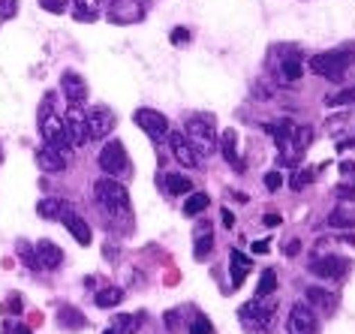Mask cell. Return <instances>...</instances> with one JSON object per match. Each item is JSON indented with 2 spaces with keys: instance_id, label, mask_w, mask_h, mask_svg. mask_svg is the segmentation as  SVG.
<instances>
[{
  "instance_id": "obj_1",
  "label": "cell",
  "mask_w": 355,
  "mask_h": 334,
  "mask_svg": "<svg viewBox=\"0 0 355 334\" xmlns=\"http://www.w3.org/2000/svg\"><path fill=\"white\" fill-rule=\"evenodd\" d=\"M355 58V46H340L334 51H322V55H313L310 58V69H313L316 76L328 78V82H340L346 76V69H349Z\"/></svg>"
},
{
  "instance_id": "obj_2",
  "label": "cell",
  "mask_w": 355,
  "mask_h": 334,
  "mask_svg": "<svg viewBox=\"0 0 355 334\" xmlns=\"http://www.w3.org/2000/svg\"><path fill=\"white\" fill-rule=\"evenodd\" d=\"M94 193H96V202H100V208L105 214L123 217L130 211V193L118 178H109V175H105V178H100L94 184Z\"/></svg>"
},
{
  "instance_id": "obj_3",
  "label": "cell",
  "mask_w": 355,
  "mask_h": 334,
  "mask_svg": "<svg viewBox=\"0 0 355 334\" xmlns=\"http://www.w3.org/2000/svg\"><path fill=\"white\" fill-rule=\"evenodd\" d=\"M184 136H187V142L193 151L199 154H217V124L211 115H193L187 121V127H184Z\"/></svg>"
},
{
  "instance_id": "obj_4",
  "label": "cell",
  "mask_w": 355,
  "mask_h": 334,
  "mask_svg": "<svg viewBox=\"0 0 355 334\" xmlns=\"http://www.w3.org/2000/svg\"><path fill=\"white\" fill-rule=\"evenodd\" d=\"M238 319H241V325L250 334H265L268 331V325L274 322V304H268L265 298H253V301L241 304Z\"/></svg>"
},
{
  "instance_id": "obj_5",
  "label": "cell",
  "mask_w": 355,
  "mask_h": 334,
  "mask_svg": "<svg viewBox=\"0 0 355 334\" xmlns=\"http://www.w3.org/2000/svg\"><path fill=\"white\" fill-rule=\"evenodd\" d=\"M40 133L46 139V145L58 148V151H64V145H69L64 118H58L55 112H51V94L46 96V103H42V109H40Z\"/></svg>"
},
{
  "instance_id": "obj_6",
  "label": "cell",
  "mask_w": 355,
  "mask_h": 334,
  "mask_svg": "<svg viewBox=\"0 0 355 334\" xmlns=\"http://www.w3.org/2000/svg\"><path fill=\"white\" fill-rule=\"evenodd\" d=\"M100 169L109 175V178H127V175H130L127 148H123L121 142H109L100 151Z\"/></svg>"
},
{
  "instance_id": "obj_7",
  "label": "cell",
  "mask_w": 355,
  "mask_h": 334,
  "mask_svg": "<svg viewBox=\"0 0 355 334\" xmlns=\"http://www.w3.org/2000/svg\"><path fill=\"white\" fill-rule=\"evenodd\" d=\"M349 268H352V259H346V256H334V253H328V256H313V259H310V274L325 277V280H337V277H343Z\"/></svg>"
},
{
  "instance_id": "obj_8",
  "label": "cell",
  "mask_w": 355,
  "mask_h": 334,
  "mask_svg": "<svg viewBox=\"0 0 355 334\" xmlns=\"http://www.w3.org/2000/svg\"><path fill=\"white\" fill-rule=\"evenodd\" d=\"M64 127H67V139H69V145L73 148H85L87 145V139H91V133H87V115L78 109V105H69Z\"/></svg>"
},
{
  "instance_id": "obj_9",
  "label": "cell",
  "mask_w": 355,
  "mask_h": 334,
  "mask_svg": "<svg viewBox=\"0 0 355 334\" xmlns=\"http://www.w3.org/2000/svg\"><path fill=\"white\" fill-rule=\"evenodd\" d=\"M286 328H289V334H316V313H313V304L298 301L295 307H292Z\"/></svg>"
},
{
  "instance_id": "obj_10",
  "label": "cell",
  "mask_w": 355,
  "mask_h": 334,
  "mask_svg": "<svg viewBox=\"0 0 355 334\" xmlns=\"http://www.w3.org/2000/svg\"><path fill=\"white\" fill-rule=\"evenodd\" d=\"M132 121H136V127H141L148 136H154V139L168 133V121H166L163 112H157V109H136L132 112Z\"/></svg>"
},
{
  "instance_id": "obj_11",
  "label": "cell",
  "mask_w": 355,
  "mask_h": 334,
  "mask_svg": "<svg viewBox=\"0 0 355 334\" xmlns=\"http://www.w3.org/2000/svg\"><path fill=\"white\" fill-rule=\"evenodd\" d=\"M114 112L105 109V105H94L91 112H87V133H91L94 139H105L114 130Z\"/></svg>"
},
{
  "instance_id": "obj_12",
  "label": "cell",
  "mask_w": 355,
  "mask_h": 334,
  "mask_svg": "<svg viewBox=\"0 0 355 334\" xmlns=\"http://www.w3.org/2000/svg\"><path fill=\"white\" fill-rule=\"evenodd\" d=\"M310 142H313V130L295 124V127H292V133H289V139L280 145L283 160H295V157H301L310 148Z\"/></svg>"
},
{
  "instance_id": "obj_13",
  "label": "cell",
  "mask_w": 355,
  "mask_h": 334,
  "mask_svg": "<svg viewBox=\"0 0 355 334\" xmlns=\"http://www.w3.org/2000/svg\"><path fill=\"white\" fill-rule=\"evenodd\" d=\"M60 91H64L69 105H82L87 100V82L82 78V73H76V69H67V73L60 76Z\"/></svg>"
},
{
  "instance_id": "obj_14",
  "label": "cell",
  "mask_w": 355,
  "mask_h": 334,
  "mask_svg": "<svg viewBox=\"0 0 355 334\" xmlns=\"http://www.w3.org/2000/svg\"><path fill=\"white\" fill-rule=\"evenodd\" d=\"M33 259H37V268H46V271H55L64 265V250L58 247L55 241H37V247H33Z\"/></svg>"
},
{
  "instance_id": "obj_15",
  "label": "cell",
  "mask_w": 355,
  "mask_h": 334,
  "mask_svg": "<svg viewBox=\"0 0 355 334\" xmlns=\"http://www.w3.org/2000/svg\"><path fill=\"white\" fill-rule=\"evenodd\" d=\"M145 10H141L139 0H118L114 6H109V21L112 24H136Z\"/></svg>"
},
{
  "instance_id": "obj_16",
  "label": "cell",
  "mask_w": 355,
  "mask_h": 334,
  "mask_svg": "<svg viewBox=\"0 0 355 334\" xmlns=\"http://www.w3.org/2000/svg\"><path fill=\"white\" fill-rule=\"evenodd\" d=\"M168 148H172L175 160L181 166H187V169H196V166H199V154L190 148V142H187V136H184V133H172V136H168Z\"/></svg>"
},
{
  "instance_id": "obj_17",
  "label": "cell",
  "mask_w": 355,
  "mask_h": 334,
  "mask_svg": "<svg viewBox=\"0 0 355 334\" xmlns=\"http://www.w3.org/2000/svg\"><path fill=\"white\" fill-rule=\"evenodd\" d=\"M37 166L42 172H51V175H58V172H64L67 169V154L64 151H58V148H40V154H37Z\"/></svg>"
},
{
  "instance_id": "obj_18",
  "label": "cell",
  "mask_w": 355,
  "mask_h": 334,
  "mask_svg": "<svg viewBox=\"0 0 355 334\" xmlns=\"http://www.w3.org/2000/svg\"><path fill=\"white\" fill-rule=\"evenodd\" d=\"M217 148L223 151L226 163L232 166V169L244 172V163H241V157H238V136H235V130H223V136H220V145Z\"/></svg>"
},
{
  "instance_id": "obj_19",
  "label": "cell",
  "mask_w": 355,
  "mask_h": 334,
  "mask_svg": "<svg viewBox=\"0 0 355 334\" xmlns=\"http://www.w3.org/2000/svg\"><path fill=\"white\" fill-rule=\"evenodd\" d=\"M60 220H64V226H67L69 232H73V238H76L78 244H91V226H87L78 214H73V211H64V214H60Z\"/></svg>"
},
{
  "instance_id": "obj_20",
  "label": "cell",
  "mask_w": 355,
  "mask_h": 334,
  "mask_svg": "<svg viewBox=\"0 0 355 334\" xmlns=\"http://www.w3.org/2000/svg\"><path fill=\"white\" fill-rule=\"evenodd\" d=\"M337 292H331V289H322V286H310L307 289V304H316V307H322V310H334L337 307Z\"/></svg>"
},
{
  "instance_id": "obj_21",
  "label": "cell",
  "mask_w": 355,
  "mask_h": 334,
  "mask_svg": "<svg viewBox=\"0 0 355 334\" xmlns=\"http://www.w3.org/2000/svg\"><path fill=\"white\" fill-rule=\"evenodd\" d=\"M141 328V313H118L112 319L114 334H136Z\"/></svg>"
},
{
  "instance_id": "obj_22",
  "label": "cell",
  "mask_w": 355,
  "mask_h": 334,
  "mask_svg": "<svg viewBox=\"0 0 355 334\" xmlns=\"http://www.w3.org/2000/svg\"><path fill=\"white\" fill-rule=\"evenodd\" d=\"M229 271H232V286H241L244 277H247V271H250V259H247L244 253L232 250V253H229Z\"/></svg>"
},
{
  "instance_id": "obj_23",
  "label": "cell",
  "mask_w": 355,
  "mask_h": 334,
  "mask_svg": "<svg viewBox=\"0 0 355 334\" xmlns=\"http://www.w3.org/2000/svg\"><path fill=\"white\" fill-rule=\"evenodd\" d=\"M73 15L78 21H96V15H100V0H73Z\"/></svg>"
},
{
  "instance_id": "obj_24",
  "label": "cell",
  "mask_w": 355,
  "mask_h": 334,
  "mask_svg": "<svg viewBox=\"0 0 355 334\" xmlns=\"http://www.w3.org/2000/svg\"><path fill=\"white\" fill-rule=\"evenodd\" d=\"M301 73H304V67H301L298 55H289V58L280 60V78H283V82H298Z\"/></svg>"
},
{
  "instance_id": "obj_25",
  "label": "cell",
  "mask_w": 355,
  "mask_h": 334,
  "mask_svg": "<svg viewBox=\"0 0 355 334\" xmlns=\"http://www.w3.org/2000/svg\"><path fill=\"white\" fill-rule=\"evenodd\" d=\"M328 223L337 226V229H349V226H355V208L352 205H337L331 211V217H328Z\"/></svg>"
},
{
  "instance_id": "obj_26",
  "label": "cell",
  "mask_w": 355,
  "mask_h": 334,
  "mask_svg": "<svg viewBox=\"0 0 355 334\" xmlns=\"http://www.w3.org/2000/svg\"><path fill=\"white\" fill-rule=\"evenodd\" d=\"M166 190L172 193V196H184V193L193 190V184H190V178H184V175L168 172V175H166Z\"/></svg>"
},
{
  "instance_id": "obj_27",
  "label": "cell",
  "mask_w": 355,
  "mask_h": 334,
  "mask_svg": "<svg viewBox=\"0 0 355 334\" xmlns=\"http://www.w3.org/2000/svg\"><path fill=\"white\" fill-rule=\"evenodd\" d=\"M274 289H277V274H274L271 268H265L262 277H259V283H256V298H271Z\"/></svg>"
},
{
  "instance_id": "obj_28",
  "label": "cell",
  "mask_w": 355,
  "mask_h": 334,
  "mask_svg": "<svg viewBox=\"0 0 355 334\" xmlns=\"http://www.w3.org/2000/svg\"><path fill=\"white\" fill-rule=\"evenodd\" d=\"M205 208H208V193H190V196L184 199V214L187 217H196Z\"/></svg>"
},
{
  "instance_id": "obj_29",
  "label": "cell",
  "mask_w": 355,
  "mask_h": 334,
  "mask_svg": "<svg viewBox=\"0 0 355 334\" xmlns=\"http://www.w3.org/2000/svg\"><path fill=\"white\" fill-rule=\"evenodd\" d=\"M58 322H60V328H85V316L76 307H60Z\"/></svg>"
},
{
  "instance_id": "obj_30",
  "label": "cell",
  "mask_w": 355,
  "mask_h": 334,
  "mask_svg": "<svg viewBox=\"0 0 355 334\" xmlns=\"http://www.w3.org/2000/svg\"><path fill=\"white\" fill-rule=\"evenodd\" d=\"M123 301V292L118 286H112V289H100L96 292V307H103V310H109V307H118Z\"/></svg>"
},
{
  "instance_id": "obj_31",
  "label": "cell",
  "mask_w": 355,
  "mask_h": 334,
  "mask_svg": "<svg viewBox=\"0 0 355 334\" xmlns=\"http://www.w3.org/2000/svg\"><path fill=\"white\" fill-rule=\"evenodd\" d=\"M37 211H40V217H46V220H60V214L67 211V205L60 199H42L37 205Z\"/></svg>"
},
{
  "instance_id": "obj_32",
  "label": "cell",
  "mask_w": 355,
  "mask_h": 334,
  "mask_svg": "<svg viewBox=\"0 0 355 334\" xmlns=\"http://www.w3.org/2000/svg\"><path fill=\"white\" fill-rule=\"evenodd\" d=\"M292 127H295V124H292V121H280V124H265V133H271V136H274V142L283 145V142H286V139H289Z\"/></svg>"
},
{
  "instance_id": "obj_33",
  "label": "cell",
  "mask_w": 355,
  "mask_h": 334,
  "mask_svg": "<svg viewBox=\"0 0 355 334\" xmlns=\"http://www.w3.org/2000/svg\"><path fill=\"white\" fill-rule=\"evenodd\" d=\"M352 103H355V87H343L340 94L325 96V105H328V109H334V105H352Z\"/></svg>"
},
{
  "instance_id": "obj_34",
  "label": "cell",
  "mask_w": 355,
  "mask_h": 334,
  "mask_svg": "<svg viewBox=\"0 0 355 334\" xmlns=\"http://www.w3.org/2000/svg\"><path fill=\"white\" fill-rule=\"evenodd\" d=\"M211 247H214V241H211V229H202L196 235V259H205L211 253Z\"/></svg>"
},
{
  "instance_id": "obj_35",
  "label": "cell",
  "mask_w": 355,
  "mask_h": 334,
  "mask_svg": "<svg viewBox=\"0 0 355 334\" xmlns=\"http://www.w3.org/2000/svg\"><path fill=\"white\" fill-rule=\"evenodd\" d=\"M69 3H73V0H40V6H42V10H46V12H55V15L64 12Z\"/></svg>"
},
{
  "instance_id": "obj_36",
  "label": "cell",
  "mask_w": 355,
  "mask_h": 334,
  "mask_svg": "<svg viewBox=\"0 0 355 334\" xmlns=\"http://www.w3.org/2000/svg\"><path fill=\"white\" fill-rule=\"evenodd\" d=\"M15 12H19V0H0V21L12 19Z\"/></svg>"
},
{
  "instance_id": "obj_37",
  "label": "cell",
  "mask_w": 355,
  "mask_h": 334,
  "mask_svg": "<svg viewBox=\"0 0 355 334\" xmlns=\"http://www.w3.org/2000/svg\"><path fill=\"white\" fill-rule=\"evenodd\" d=\"M190 334H211V322L205 319V316H196L190 325Z\"/></svg>"
},
{
  "instance_id": "obj_38",
  "label": "cell",
  "mask_w": 355,
  "mask_h": 334,
  "mask_svg": "<svg viewBox=\"0 0 355 334\" xmlns=\"http://www.w3.org/2000/svg\"><path fill=\"white\" fill-rule=\"evenodd\" d=\"M265 187H268V190H280L283 187V175L280 172H268V175H265Z\"/></svg>"
},
{
  "instance_id": "obj_39",
  "label": "cell",
  "mask_w": 355,
  "mask_h": 334,
  "mask_svg": "<svg viewBox=\"0 0 355 334\" xmlns=\"http://www.w3.org/2000/svg\"><path fill=\"white\" fill-rule=\"evenodd\" d=\"M307 181H313V172H298L292 184H295V187H301V184H307Z\"/></svg>"
},
{
  "instance_id": "obj_40",
  "label": "cell",
  "mask_w": 355,
  "mask_h": 334,
  "mask_svg": "<svg viewBox=\"0 0 355 334\" xmlns=\"http://www.w3.org/2000/svg\"><path fill=\"white\" fill-rule=\"evenodd\" d=\"M187 39H190V33H187V30H181V28L172 30V42H187Z\"/></svg>"
},
{
  "instance_id": "obj_41",
  "label": "cell",
  "mask_w": 355,
  "mask_h": 334,
  "mask_svg": "<svg viewBox=\"0 0 355 334\" xmlns=\"http://www.w3.org/2000/svg\"><path fill=\"white\" fill-rule=\"evenodd\" d=\"M298 250H301V244H298V241H289V244H286V253H289V256H295Z\"/></svg>"
},
{
  "instance_id": "obj_42",
  "label": "cell",
  "mask_w": 355,
  "mask_h": 334,
  "mask_svg": "<svg viewBox=\"0 0 355 334\" xmlns=\"http://www.w3.org/2000/svg\"><path fill=\"white\" fill-rule=\"evenodd\" d=\"M223 223H226V226H232V223H235V217H232V211H229V208L223 211Z\"/></svg>"
},
{
  "instance_id": "obj_43",
  "label": "cell",
  "mask_w": 355,
  "mask_h": 334,
  "mask_svg": "<svg viewBox=\"0 0 355 334\" xmlns=\"http://www.w3.org/2000/svg\"><path fill=\"white\" fill-rule=\"evenodd\" d=\"M265 223H268V226H277L280 217H277V214H265Z\"/></svg>"
},
{
  "instance_id": "obj_44",
  "label": "cell",
  "mask_w": 355,
  "mask_h": 334,
  "mask_svg": "<svg viewBox=\"0 0 355 334\" xmlns=\"http://www.w3.org/2000/svg\"><path fill=\"white\" fill-rule=\"evenodd\" d=\"M253 250H256V253H268V244L259 241V244H253Z\"/></svg>"
},
{
  "instance_id": "obj_45",
  "label": "cell",
  "mask_w": 355,
  "mask_h": 334,
  "mask_svg": "<svg viewBox=\"0 0 355 334\" xmlns=\"http://www.w3.org/2000/svg\"><path fill=\"white\" fill-rule=\"evenodd\" d=\"M118 3V0H100V6H105V10H109V6H114Z\"/></svg>"
},
{
  "instance_id": "obj_46",
  "label": "cell",
  "mask_w": 355,
  "mask_h": 334,
  "mask_svg": "<svg viewBox=\"0 0 355 334\" xmlns=\"http://www.w3.org/2000/svg\"><path fill=\"white\" fill-rule=\"evenodd\" d=\"M15 334H31V328H24V325H19V328H15Z\"/></svg>"
},
{
  "instance_id": "obj_47",
  "label": "cell",
  "mask_w": 355,
  "mask_h": 334,
  "mask_svg": "<svg viewBox=\"0 0 355 334\" xmlns=\"http://www.w3.org/2000/svg\"><path fill=\"white\" fill-rule=\"evenodd\" d=\"M103 334H114V331H112V328H105V331H103Z\"/></svg>"
}]
</instances>
